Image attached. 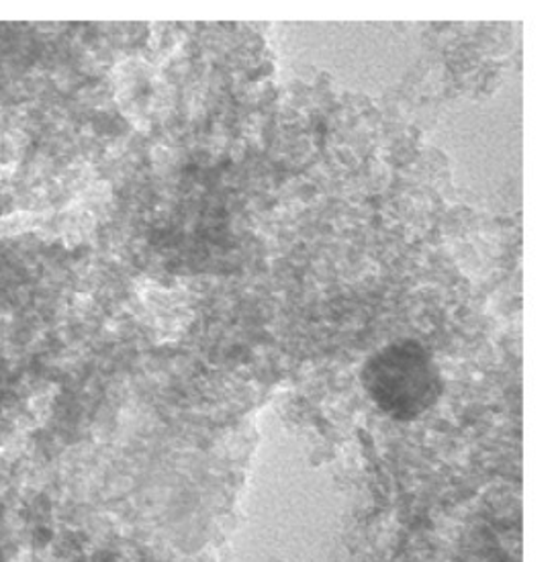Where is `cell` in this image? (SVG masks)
Segmentation results:
<instances>
[{"mask_svg":"<svg viewBox=\"0 0 558 562\" xmlns=\"http://www.w3.org/2000/svg\"><path fill=\"white\" fill-rule=\"evenodd\" d=\"M436 383L426 355L410 346L389 348L368 364V389L391 414L422 412L434 400Z\"/></svg>","mask_w":558,"mask_h":562,"instance_id":"6da1fadb","label":"cell"}]
</instances>
